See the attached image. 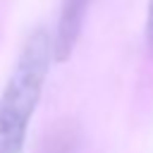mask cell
<instances>
[{"label": "cell", "mask_w": 153, "mask_h": 153, "mask_svg": "<svg viewBox=\"0 0 153 153\" xmlns=\"http://www.w3.org/2000/svg\"><path fill=\"white\" fill-rule=\"evenodd\" d=\"M146 41L153 50V0H148V17H146Z\"/></svg>", "instance_id": "3"}, {"label": "cell", "mask_w": 153, "mask_h": 153, "mask_svg": "<svg viewBox=\"0 0 153 153\" xmlns=\"http://www.w3.org/2000/svg\"><path fill=\"white\" fill-rule=\"evenodd\" d=\"M55 60L53 36L38 26L24 41L14 69L0 96V153H22L31 117L41 100L50 62Z\"/></svg>", "instance_id": "1"}, {"label": "cell", "mask_w": 153, "mask_h": 153, "mask_svg": "<svg viewBox=\"0 0 153 153\" xmlns=\"http://www.w3.org/2000/svg\"><path fill=\"white\" fill-rule=\"evenodd\" d=\"M88 2L91 0H62V12H60V19H57V31L53 36L55 60L57 62L69 60V55H72V50H74V45L79 41V33H81Z\"/></svg>", "instance_id": "2"}]
</instances>
